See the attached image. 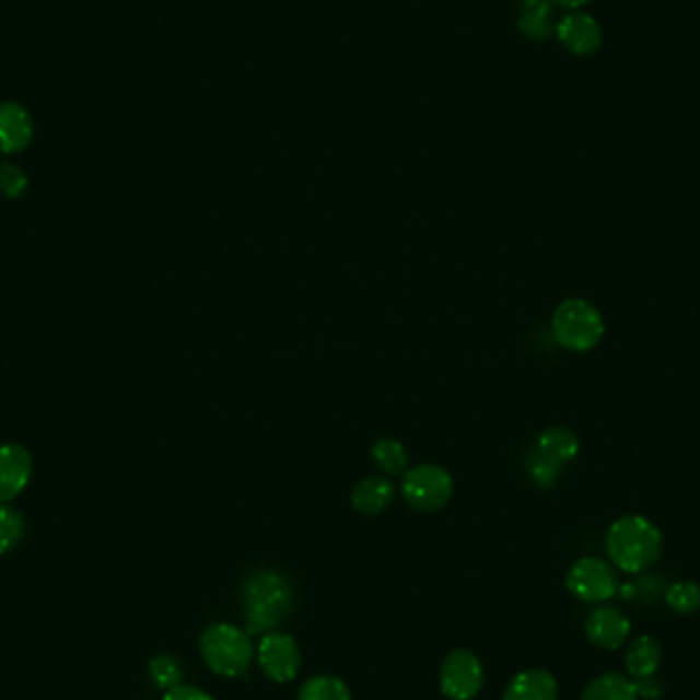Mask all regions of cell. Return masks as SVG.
I'll return each mask as SVG.
<instances>
[{
  "label": "cell",
  "instance_id": "1",
  "mask_svg": "<svg viewBox=\"0 0 700 700\" xmlns=\"http://www.w3.org/2000/svg\"><path fill=\"white\" fill-rule=\"evenodd\" d=\"M606 551L621 572H645L662 556V533L645 516H622L608 528Z\"/></svg>",
  "mask_w": 700,
  "mask_h": 700
},
{
  "label": "cell",
  "instance_id": "2",
  "mask_svg": "<svg viewBox=\"0 0 700 700\" xmlns=\"http://www.w3.org/2000/svg\"><path fill=\"white\" fill-rule=\"evenodd\" d=\"M293 606V592L281 573L256 572L244 584V619L246 633H271Z\"/></svg>",
  "mask_w": 700,
  "mask_h": 700
},
{
  "label": "cell",
  "instance_id": "3",
  "mask_svg": "<svg viewBox=\"0 0 700 700\" xmlns=\"http://www.w3.org/2000/svg\"><path fill=\"white\" fill-rule=\"evenodd\" d=\"M201 655L209 668L220 676H240L250 668L255 657L253 639L234 625H211L201 637Z\"/></svg>",
  "mask_w": 700,
  "mask_h": 700
},
{
  "label": "cell",
  "instance_id": "4",
  "mask_svg": "<svg viewBox=\"0 0 700 700\" xmlns=\"http://www.w3.org/2000/svg\"><path fill=\"white\" fill-rule=\"evenodd\" d=\"M553 335L563 349L592 350L605 336V318L592 303L570 298L553 312Z\"/></svg>",
  "mask_w": 700,
  "mask_h": 700
},
{
  "label": "cell",
  "instance_id": "5",
  "mask_svg": "<svg viewBox=\"0 0 700 700\" xmlns=\"http://www.w3.org/2000/svg\"><path fill=\"white\" fill-rule=\"evenodd\" d=\"M568 590L578 600L584 603H605L619 592V578L605 559H578L568 572Z\"/></svg>",
  "mask_w": 700,
  "mask_h": 700
},
{
  "label": "cell",
  "instance_id": "6",
  "mask_svg": "<svg viewBox=\"0 0 700 700\" xmlns=\"http://www.w3.org/2000/svg\"><path fill=\"white\" fill-rule=\"evenodd\" d=\"M401 493L412 509L420 512L439 510L453 493V478L439 465H420L406 474Z\"/></svg>",
  "mask_w": 700,
  "mask_h": 700
},
{
  "label": "cell",
  "instance_id": "7",
  "mask_svg": "<svg viewBox=\"0 0 700 700\" xmlns=\"http://www.w3.org/2000/svg\"><path fill=\"white\" fill-rule=\"evenodd\" d=\"M483 685L481 662L471 652L457 650L446 655L441 668V688L448 699H474Z\"/></svg>",
  "mask_w": 700,
  "mask_h": 700
},
{
  "label": "cell",
  "instance_id": "8",
  "mask_svg": "<svg viewBox=\"0 0 700 700\" xmlns=\"http://www.w3.org/2000/svg\"><path fill=\"white\" fill-rule=\"evenodd\" d=\"M258 664L275 682H289L302 666V653L293 637L267 633L258 645Z\"/></svg>",
  "mask_w": 700,
  "mask_h": 700
},
{
  "label": "cell",
  "instance_id": "9",
  "mask_svg": "<svg viewBox=\"0 0 700 700\" xmlns=\"http://www.w3.org/2000/svg\"><path fill=\"white\" fill-rule=\"evenodd\" d=\"M559 42L573 56H592L603 46V27L588 13H570L556 27Z\"/></svg>",
  "mask_w": 700,
  "mask_h": 700
},
{
  "label": "cell",
  "instance_id": "10",
  "mask_svg": "<svg viewBox=\"0 0 700 700\" xmlns=\"http://www.w3.org/2000/svg\"><path fill=\"white\" fill-rule=\"evenodd\" d=\"M33 459L21 445H0V504L15 500L30 483Z\"/></svg>",
  "mask_w": 700,
  "mask_h": 700
},
{
  "label": "cell",
  "instance_id": "11",
  "mask_svg": "<svg viewBox=\"0 0 700 700\" xmlns=\"http://www.w3.org/2000/svg\"><path fill=\"white\" fill-rule=\"evenodd\" d=\"M586 635L596 648L619 650L631 635V621L619 608L600 606L586 619Z\"/></svg>",
  "mask_w": 700,
  "mask_h": 700
},
{
  "label": "cell",
  "instance_id": "12",
  "mask_svg": "<svg viewBox=\"0 0 700 700\" xmlns=\"http://www.w3.org/2000/svg\"><path fill=\"white\" fill-rule=\"evenodd\" d=\"M33 140V119L19 103L0 105V152L15 154L25 150Z\"/></svg>",
  "mask_w": 700,
  "mask_h": 700
},
{
  "label": "cell",
  "instance_id": "13",
  "mask_svg": "<svg viewBox=\"0 0 700 700\" xmlns=\"http://www.w3.org/2000/svg\"><path fill=\"white\" fill-rule=\"evenodd\" d=\"M504 700H558V680L547 669H525L514 676Z\"/></svg>",
  "mask_w": 700,
  "mask_h": 700
},
{
  "label": "cell",
  "instance_id": "14",
  "mask_svg": "<svg viewBox=\"0 0 700 700\" xmlns=\"http://www.w3.org/2000/svg\"><path fill=\"white\" fill-rule=\"evenodd\" d=\"M394 493L396 488L392 486V481L383 478H366L357 483V488L350 495V502L361 514L375 516L394 502Z\"/></svg>",
  "mask_w": 700,
  "mask_h": 700
},
{
  "label": "cell",
  "instance_id": "15",
  "mask_svg": "<svg viewBox=\"0 0 700 700\" xmlns=\"http://www.w3.org/2000/svg\"><path fill=\"white\" fill-rule=\"evenodd\" d=\"M518 30L533 42H545L556 32L551 0H523L518 13Z\"/></svg>",
  "mask_w": 700,
  "mask_h": 700
},
{
  "label": "cell",
  "instance_id": "16",
  "mask_svg": "<svg viewBox=\"0 0 700 700\" xmlns=\"http://www.w3.org/2000/svg\"><path fill=\"white\" fill-rule=\"evenodd\" d=\"M627 672L633 680H641V678H650L655 676V672L662 664V648L660 643L650 635L637 637L635 641L631 643L629 652H627Z\"/></svg>",
  "mask_w": 700,
  "mask_h": 700
},
{
  "label": "cell",
  "instance_id": "17",
  "mask_svg": "<svg viewBox=\"0 0 700 700\" xmlns=\"http://www.w3.org/2000/svg\"><path fill=\"white\" fill-rule=\"evenodd\" d=\"M633 680L619 672H608L594 678L586 688L582 700H637Z\"/></svg>",
  "mask_w": 700,
  "mask_h": 700
},
{
  "label": "cell",
  "instance_id": "18",
  "mask_svg": "<svg viewBox=\"0 0 700 700\" xmlns=\"http://www.w3.org/2000/svg\"><path fill=\"white\" fill-rule=\"evenodd\" d=\"M537 448L542 451L547 457H551L553 462L563 465V463L572 462L573 457L578 455L580 441H578V436L573 434L572 430L563 429V427H551L539 436Z\"/></svg>",
  "mask_w": 700,
  "mask_h": 700
},
{
  "label": "cell",
  "instance_id": "19",
  "mask_svg": "<svg viewBox=\"0 0 700 700\" xmlns=\"http://www.w3.org/2000/svg\"><path fill=\"white\" fill-rule=\"evenodd\" d=\"M300 700H350V692L340 678L314 676L302 686Z\"/></svg>",
  "mask_w": 700,
  "mask_h": 700
},
{
  "label": "cell",
  "instance_id": "20",
  "mask_svg": "<svg viewBox=\"0 0 700 700\" xmlns=\"http://www.w3.org/2000/svg\"><path fill=\"white\" fill-rule=\"evenodd\" d=\"M25 537V521L11 506L0 504V556L13 551Z\"/></svg>",
  "mask_w": 700,
  "mask_h": 700
},
{
  "label": "cell",
  "instance_id": "21",
  "mask_svg": "<svg viewBox=\"0 0 700 700\" xmlns=\"http://www.w3.org/2000/svg\"><path fill=\"white\" fill-rule=\"evenodd\" d=\"M666 603L678 615H690L700 608V586L697 582H676L666 592Z\"/></svg>",
  "mask_w": 700,
  "mask_h": 700
},
{
  "label": "cell",
  "instance_id": "22",
  "mask_svg": "<svg viewBox=\"0 0 700 700\" xmlns=\"http://www.w3.org/2000/svg\"><path fill=\"white\" fill-rule=\"evenodd\" d=\"M373 459L387 474H399L406 469L408 465V455L406 448L394 439H380L373 445Z\"/></svg>",
  "mask_w": 700,
  "mask_h": 700
},
{
  "label": "cell",
  "instance_id": "23",
  "mask_svg": "<svg viewBox=\"0 0 700 700\" xmlns=\"http://www.w3.org/2000/svg\"><path fill=\"white\" fill-rule=\"evenodd\" d=\"M561 467L563 465H559L551 457H547L539 448H535L530 453V457H528V474H530L533 481L537 486H541V488H549V486H553L558 481Z\"/></svg>",
  "mask_w": 700,
  "mask_h": 700
},
{
  "label": "cell",
  "instance_id": "24",
  "mask_svg": "<svg viewBox=\"0 0 700 700\" xmlns=\"http://www.w3.org/2000/svg\"><path fill=\"white\" fill-rule=\"evenodd\" d=\"M150 676L160 688L171 690L176 685H180L183 668H180L178 660H175L173 655H159V657H154L150 662Z\"/></svg>",
  "mask_w": 700,
  "mask_h": 700
},
{
  "label": "cell",
  "instance_id": "25",
  "mask_svg": "<svg viewBox=\"0 0 700 700\" xmlns=\"http://www.w3.org/2000/svg\"><path fill=\"white\" fill-rule=\"evenodd\" d=\"M27 189V175L11 162L0 164V191L11 199H19Z\"/></svg>",
  "mask_w": 700,
  "mask_h": 700
},
{
  "label": "cell",
  "instance_id": "26",
  "mask_svg": "<svg viewBox=\"0 0 700 700\" xmlns=\"http://www.w3.org/2000/svg\"><path fill=\"white\" fill-rule=\"evenodd\" d=\"M164 700H213L209 697L208 692L195 688V686L176 685L175 688H171Z\"/></svg>",
  "mask_w": 700,
  "mask_h": 700
},
{
  "label": "cell",
  "instance_id": "27",
  "mask_svg": "<svg viewBox=\"0 0 700 700\" xmlns=\"http://www.w3.org/2000/svg\"><path fill=\"white\" fill-rule=\"evenodd\" d=\"M635 685L637 697H643V699H660L662 697V685L655 676L650 678H641V680H633Z\"/></svg>",
  "mask_w": 700,
  "mask_h": 700
},
{
  "label": "cell",
  "instance_id": "28",
  "mask_svg": "<svg viewBox=\"0 0 700 700\" xmlns=\"http://www.w3.org/2000/svg\"><path fill=\"white\" fill-rule=\"evenodd\" d=\"M551 2L561 4V7H568V9H580V7H584L590 0H551Z\"/></svg>",
  "mask_w": 700,
  "mask_h": 700
}]
</instances>
